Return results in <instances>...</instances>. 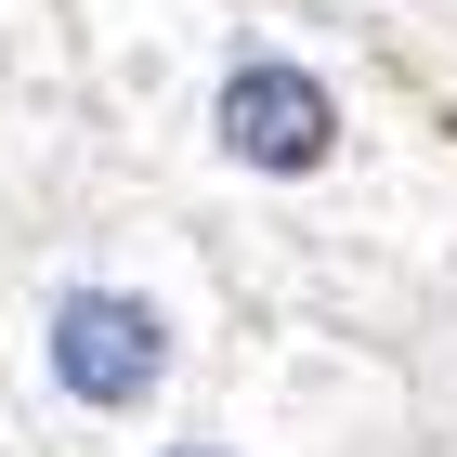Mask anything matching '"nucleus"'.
<instances>
[{"label": "nucleus", "instance_id": "obj_1", "mask_svg": "<svg viewBox=\"0 0 457 457\" xmlns=\"http://www.w3.org/2000/svg\"><path fill=\"white\" fill-rule=\"evenodd\" d=\"M39 379L66 392L79 419H144L157 392L183 379V314L157 301V287H53V314H39Z\"/></svg>", "mask_w": 457, "mask_h": 457}, {"label": "nucleus", "instance_id": "obj_2", "mask_svg": "<svg viewBox=\"0 0 457 457\" xmlns=\"http://www.w3.org/2000/svg\"><path fill=\"white\" fill-rule=\"evenodd\" d=\"M210 144L236 170H262V183H301V170L340 157V92H327L301 53H236L222 92H210Z\"/></svg>", "mask_w": 457, "mask_h": 457}, {"label": "nucleus", "instance_id": "obj_3", "mask_svg": "<svg viewBox=\"0 0 457 457\" xmlns=\"http://www.w3.org/2000/svg\"><path fill=\"white\" fill-rule=\"evenodd\" d=\"M157 457H236V445H157Z\"/></svg>", "mask_w": 457, "mask_h": 457}]
</instances>
